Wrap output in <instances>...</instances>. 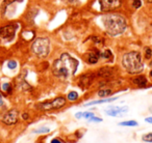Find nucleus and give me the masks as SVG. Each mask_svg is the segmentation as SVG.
I'll return each instance as SVG.
<instances>
[{
	"label": "nucleus",
	"instance_id": "6",
	"mask_svg": "<svg viewBox=\"0 0 152 143\" xmlns=\"http://www.w3.org/2000/svg\"><path fill=\"white\" fill-rule=\"evenodd\" d=\"M66 104V99L65 98H57L50 102H46V103L41 104L39 107L42 110H53V109H59Z\"/></svg>",
	"mask_w": 152,
	"mask_h": 143
},
{
	"label": "nucleus",
	"instance_id": "25",
	"mask_svg": "<svg viewBox=\"0 0 152 143\" xmlns=\"http://www.w3.org/2000/svg\"><path fill=\"white\" fill-rule=\"evenodd\" d=\"M65 1L70 4H77V3H80L83 0H65Z\"/></svg>",
	"mask_w": 152,
	"mask_h": 143
},
{
	"label": "nucleus",
	"instance_id": "14",
	"mask_svg": "<svg viewBox=\"0 0 152 143\" xmlns=\"http://www.w3.org/2000/svg\"><path fill=\"white\" fill-rule=\"evenodd\" d=\"M116 100H117V98H110V99H104V100H100V101H94V102H90V103L86 104V106L96 105V104H102V103H108V102L116 101Z\"/></svg>",
	"mask_w": 152,
	"mask_h": 143
},
{
	"label": "nucleus",
	"instance_id": "27",
	"mask_svg": "<svg viewBox=\"0 0 152 143\" xmlns=\"http://www.w3.org/2000/svg\"><path fill=\"white\" fill-rule=\"evenodd\" d=\"M92 116H94V114L92 113V112H86V113H83V117L88 118V119H89L90 117H92Z\"/></svg>",
	"mask_w": 152,
	"mask_h": 143
},
{
	"label": "nucleus",
	"instance_id": "13",
	"mask_svg": "<svg viewBox=\"0 0 152 143\" xmlns=\"http://www.w3.org/2000/svg\"><path fill=\"white\" fill-rule=\"evenodd\" d=\"M22 1H23V0H4L2 5H1V9H2V12L4 13V12L7 9V7H9L11 4H13L14 2H22Z\"/></svg>",
	"mask_w": 152,
	"mask_h": 143
},
{
	"label": "nucleus",
	"instance_id": "31",
	"mask_svg": "<svg viewBox=\"0 0 152 143\" xmlns=\"http://www.w3.org/2000/svg\"><path fill=\"white\" fill-rule=\"evenodd\" d=\"M83 117V112H79V113L76 114V118H81Z\"/></svg>",
	"mask_w": 152,
	"mask_h": 143
},
{
	"label": "nucleus",
	"instance_id": "15",
	"mask_svg": "<svg viewBox=\"0 0 152 143\" xmlns=\"http://www.w3.org/2000/svg\"><path fill=\"white\" fill-rule=\"evenodd\" d=\"M110 74H112V69L110 67H102L98 73V75L101 77H108L110 76Z\"/></svg>",
	"mask_w": 152,
	"mask_h": 143
},
{
	"label": "nucleus",
	"instance_id": "20",
	"mask_svg": "<svg viewBox=\"0 0 152 143\" xmlns=\"http://www.w3.org/2000/svg\"><path fill=\"white\" fill-rule=\"evenodd\" d=\"M145 58L146 59H150L152 57V50L151 48H149V47H146L145 49Z\"/></svg>",
	"mask_w": 152,
	"mask_h": 143
},
{
	"label": "nucleus",
	"instance_id": "10",
	"mask_svg": "<svg viewBox=\"0 0 152 143\" xmlns=\"http://www.w3.org/2000/svg\"><path fill=\"white\" fill-rule=\"evenodd\" d=\"M100 58V52L98 50H92L87 54V61L91 64H95L98 62V59Z\"/></svg>",
	"mask_w": 152,
	"mask_h": 143
},
{
	"label": "nucleus",
	"instance_id": "8",
	"mask_svg": "<svg viewBox=\"0 0 152 143\" xmlns=\"http://www.w3.org/2000/svg\"><path fill=\"white\" fill-rule=\"evenodd\" d=\"M2 121L4 122L5 124H9V126L15 124L16 122L18 121V111L15 109L10 110V111L3 116Z\"/></svg>",
	"mask_w": 152,
	"mask_h": 143
},
{
	"label": "nucleus",
	"instance_id": "32",
	"mask_svg": "<svg viewBox=\"0 0 152 143\" xmlns=\"http://www.w3.org/2000/svg\"><path fill=\"white\" fill-rule=\"evenodd\" d=\"M1 106H3V99H2V97H1V95H0V107Z\"/></svg>",
	"mask_w": 152,
	"mask_h": 143
},
{
	"label": "nucleus",
	"instance_id": "12",
	"mask_svg": "<svg viewBox=\"0 0 152 143\" xmlns=\"http://www.w3.org/2000/svg\"><path fill=\"white\" fill-rule=\"evenodd\" d=\"M132 82H133V84H135L137 87H145L146 85H147L148 81H147V78H146L145 76L141 75V76L135 77V78L132 80Z\"/></svg>",
	"mask_w": 152,
	"mask_h": 143
},
{
	"label": "nucleus",
	"instance_id": "7",
	"mask_svg": "<svg viewBox=\"0 0 152 143\" xmlns=\"http://www.w3.org/2000/svg\"><path fill=\"white\" fill-rule=\"evenodd\" d=\"M100 9L102 12H110L119 9L122 4L121 0H99Z\"/></svg>",
	"mask_w": 152,
	"mask_h": 143
},
{
	"label": "nucleus",
	"instance_id": "33",
	"mask_svg": "<svg viewBox=\"0 0 152 143\" xmlns=\"http://www.w3.org/2000/svg\"><path fill=\"white\" fill-rule=\"evenodd\" d=\"M51 143H61L59 140H57V139H53L52 141H51Z\"/></svg>",
	"mask_w": 152,
	"mask_h": 143
},
{
	"label": "nucleus",
	"instance_id": "1",
	"mask_svg": "<svg viewBox=\"0 0 152 143\" xmlns=\"http://www.w3.org/2000/svg\"><path fill=\"white\" fill-rule=\"evenodd\" d=\"M77 67H78V60L68 53H63L61 57L53 63L52 73L55 77L68 79L75 75Z\"/></svg>",
	"mask_w": 152,
	"mask_h": 143
},
{
	"label": "nucleus",
	"instance_id": "19",
	"mask_svg": "<svg viewBox=\"0 0 152 143\" xmlns=\"http://www.w3.org/2000/svg\"><path fill=\"white\" fill-rule=\"evenodd\" d=\"M78 99V93L76 91H71V92L68 93V100L69 101H76Z\"/></svg>",
	"mask_w": 152,
	"mask_h": 143
},
{
	"label": "nucleus",
	"instance_id": "16",
	"mask_svg": "<svg viewBox=\"0 0 152 143\" xmlns=\"http://www.w3.org/2000/svg\"><path fill=\"white\" fill-rule=\"evenodd\" d=\"M100 57L102 58H105V59H112L113 58V53L110 50H104L102 52H100Z\"/></svg>",
	"mask_w": 152,
	"mask_h": 143
},
{
	"label": "nucleus",
	"instance_id": "4",
	"mask_svg": "<svg viewBox=\"0 0 152 143\" xmlns=\"http://www.w3.org/2000/svg\"><path fill=\"white\" fill-rule=\"evenodd\" d=\"M31 51L37 56L41 57V58L48 56L49 52H50V40H49V38H37L31 45Z\"/></svg>",
	"mask_w": 152,
	"mask_h": 143
},
{
	"label": "nucleus",
	"instance_id": "21",
	"mask_svg": "<svg viewBox=\"0 0 152 143\" xmlns=\"http://www.w3.org/2000/svg\"><path fill=\"white\" fill-rule=\"evenodd\" d=\"M2 90L5 91V92H7V93H11L12 85L10 84V83H4V84H2Z\"/></svg>",
	"mask_w": 152,
	"mask_h": 143
},
{
	"label": "nucleus",
	"instance_id": "11",
	"mask_svg": "<svg viewBox=\"0 0 152 143\" xmlns=\"http://www.w3.org/2000/svg\"><path fill=\"white\" fill-rule=\"evenodd\" d=\"M92 79H93V75H86L83 76L79 80V86L81 88H87L90 86V84L92 83Z\"/></svg>",
	"mask_w": 152,
	"mask_h": 143
},
{
	"label": "nucleus",
	"instance_id": "28",
	"mask_svg": "<svg viewBox=\"0 0 152 143\" xmlns=\"http://www.w3.org/2000/svg\"><path fill=\"white\" fill-rule=\"evenodd\" d=\"M89 120H90V121H96V122L102 121L101 118H99V117H95V116H92V117H90V118H89Z\"/></svg>",
	"mask_w": 152,
	"mask_h": 143
},
{
	"label": "nucleus",
	"instance_id": "3",
	"mask_svg": "<svg viewBox=\"0 0 152 143\" xmlns=\"http://www.w3.org/2000/svg\"><path fill=\"white\" fill-rule=\"evenodd\" d=\"M122 65L129 74H139L144 69L142 55L137 51H131L122 57Z\"/></svg>",
	"mask_w": 152,
	"mask_h": 143
},
{
	"label": "nucleus",
	"instance_id": "24",
	"mask_svg": "<svg viewBox=\"0 0 152 143\" xmlns=\"http://www.w3.org/2000/svg\"><path fill=\"white\" fill-rule=\"evenodd\" d=\"M7 67H9L10 69H15L16 67H17V62L14 60H11L7 62Z\"/></svg>",
	"mask_w": 152,
	"mask_h": 143
},
{
	"label": "nucleus",
	"instance_id": "17",
	"mask_svg": "<svg viewBox=\"0 0 152 143\" xmlns=\"http://www.w3.org/2000/svg\"><path fill=\"white\" fill-rule=\"evenodd\" d=\"M113 93V91L110 89H101V90L98 91V95L101 98H105V97H110Z\"/></svg>",
	"mask_w": 152,
	"mask_h": 143
},
{
	"label": "nucleus",
	"instance_id": "29",
	"mask_svg": "<svg viewBox=\"0 0 152 143\" xmlns=\"http://www.w3.org/2000/svg\"><path fill=\"white\" fill-rule=\"evenodd\" d=\"M145 121L148 122V124H152V116H151V117H147L145 119Z\"/></svg>",
	"mask_w": 152,
	"mask_h": 143
},
{
	"label": "nucleus",
	"instance_id": "35",
	"mask_svg": "<svg viewBox=\"0 0 152 143\" xmlns=\"http://www.w3.org/2000/svg\"><path fill=\"white\" fill-rule=\"evenodd\" d=\"M150 76L152 77V69H151V71H150Z\"/></svg>",
	"mask_w": 152,
	"mask_h": 143
},
{
	"label": "nucleus",
	"instance_id": "9",
	"mask_svg": "<svg viewBox=\"0 0 152 143\" xmlns=\"http://www.w3.org/2000/svg\"><path fill=\"white\" fill-rule=\"evenodd\" d=\"M127 111H128V108L127 107H114L106 110V114L110 116H120L122 114L126 113Z\"/></svg>",
	"mask_w": 152,
	"mask_h": 143
},
{
	"label": "nucleus",
	"instance_id": "18",
	"mask_svg": "<svg viewBox=\"0 0 152 143\" xmlns=\"http://www.w3.org/2000/svg\"><path fill=\"white\" fill-rule=\"evenodd\" d=\"M120 126H137V122L135 121V120H128V121L120 122Z\"/></svg>",
	"mask_w": 152,
	"mask_h": 143
},
{
	"label": "nucleus",
	"instance_id": "34",
	"mask_svg": "<svg viewBox=\"0 0 152 143\" xmlns=\"http://www.w3.org/2000/svg\"><path fill=\"white\" fill-rule=\"evenodd\" d=\"M146 1H147L148 3H152V0H146Z\"/></svg>",
	"mask_w": 152,
	"mask_h": 143
},
{
	"label": "nucleus",
	"instance_id": "2",
	"mask_svg": "<svg viewBox=\"0 0 152 143\" xmlns=\"http://www.w3.org/2000/svg\"><path fill=\"white\" fill-rule=\"evenodd\" d=\"M104 29L110 36H118L126 30L127 23L125 18L120 14H107L102 17Z\"/></svg>",
	"mask_w": 152,
	"mask_h": 143
},
{
	"label": "nucleus",
	"instance_id": "22",
	"mask_svg": "<svg viewBox=\"0 0 152 143\" xmlns=\"http://www.w3.org/2000/svg\"><path fill=\"white\" fill-rule=\"evenodd\" d=\"M142 0H133L132 1V6H133V9H139L140 7L142 6Z\"/></svg>",
	"mask_w": 152,
	"mask_h": 143
},
{
	"label": "nucleus",
	"instance_id": "30",
	"mask_svg": "<svg viewBox=\"0 0 152 143\" xmlns=\"http://www.w3.org/2000/svg\"><path fill=\"white\" fill-rule=\"evenodd\" d=\"M22 118H23V119H28V114L27 113H23L22 114Z\"/></svg>",
	"mask_w": 152,
	"mask_h": 143
},
{
	"label": "nucleus",
	"instance_id": "23",
	"mask_svg": "<svg viewBox=\"0 0 152 143\" xmlns=\"http://www.w3.org/2000/svg\"><path fill=\"white\" fill-rule=\"evenodd\" d=\"M143 141H145V142H152V133H148V134L144 135Z\"/></svg>",
	"mask_w": 152,
	"mask_h": 143
},
{
	"label": "nucleus",
	"instance_id": "5",
	"mask_svg": "<svg viewBox=\"0 0 152 143\" xmlns=\"http://www.w3.org/2000/svg\"><path fill=\"white\" fill-rule=\"evenodd\" d=\"M18 29L17 24H11V25L3 26L0 28V38L4 42L10 43L15 38L16 31Z\"/></svg>",
	"mask_w": 152,
	"mask_h": 143
},
{
	"label": "nucleus",
	"instance_id": "26",
	"mask_svg": "<svg viewBox=\"0 0 152 143\" xmlns=\"http://www.w3.org/2000/svg\"><path fill=\"white\" fill-rule=\"evenodd\" d=\"M49 131H50V129H48V128H42V129H40V130L34 131V133H48Z\"/></svg>",
	"mask_w": 152,
	"mask_h": 143
}]
</instances>
